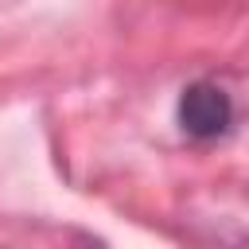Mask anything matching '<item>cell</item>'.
Instances as JSON below:
<instances>
[{"mask_svg":"<svg viewBox=\"0 0 249 249\" xmlns=\"http://www.w3.org/2000/svg\"><path fill=\"white\" fill-rule=\"evenodd\" d=\"M175 117L191 140H218L233 124V101L218 82H191L179 93Z\"/></svg>","mask_w":249,"mask_h":249,"instance_id":"1","label":"cell"}]
</instances>
